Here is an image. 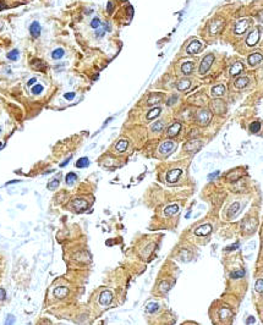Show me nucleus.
<instances>
[{"label": "nucleus", "mask_w": 263, "mask_h": 325, "mask_svg": "<svg viewBox=\"0 0 263 325\" xmlns=\"http://www.w3.org/2000/svg\"><path fill=\"white\" fill-rule=\"evenodd\" d=\"M214 62V55L213 54H208L203 58V60L201 61V65H200V73L201 75H204L208 72V70L211 68L212 64Z\"/></svg>", "instance_id": "f257e3e1"}, {"label": "nucleus", "mask_w": 263, "mask_h": 325, "mask_svg": "<svg viewBox=\"0 0 263 325\" xmlns=\"http://www.w3.org/2000/svg\"><path fill=\"white\" fill-rule=\"evenodd\" d=\"M71 207L75 209V211L82 213V211H84L87 208H88V202H87L86 199H82V198H76V199L72 201Z\"/></svg>", "instance_id": "f03ea898"}, {"label": "nucleus", "mask_w": 263, "mask_h": 325, "mask_svg": "<svg viewBox=\"0 0 263 325\" xmlns=\"http://www.w3.org/2000/svg\"><path fill=\"white\" fill-rule=\"evenodd\" d=\"M212 120V113L207 109H203V110H200L198 114H197V121L201 124V125H208Z\"/></svg>", "instance_id": "7ed1b4c3"}, {"label": "nucleus", "mask_w": 263, "mask_h": 325, "mask_svg": "<svg viewBox=\"0 0 263 325\" xmlns=\"http://www.w3.org/2000/svg\"><path fill=\"white\" fill-rule=\"evenodd\" d=\"M248 25H250V21H248L247 19L240 20V21H237V22H236V25H235V28H234V32H235L236 34H242V33H245V32L247 31V28H248Z\"/></svg>", "instance_id": "20e7f679"}, {"label": "nucleus", "mask_w": 263, "mask_h": 325, "mask_svg": "<svg viewBox=\"0 0 263 325\" xmlns=\"http://www.w3.org/2000/svg\"><path fill=\"white\" fill-rule=\"evenodd\" d=\"M259 36H261L259 30H258V28L253 30V31L248 34V37L246 38V44H247L248 47H253V45H256V44L258 43V40H259Z\"/></svg>", "instance_id": "39448f33"}, {"label": "nucleus", "mask_w": 263, "mask_h": 325, "mask_svg": "<svg viewBox=\"0 0 263 325\" xmlns=\"http://www.w3.org/2000/svg\"><path fill=\"white\" fill-rule=\"evenodd\" d=\"M201 147H202V142L201 141H198V139H191L187 143H185L184 149L186 152H197Z\"/></svg>", "instance_id": "423d86ee"}, {"label": "nucleus", "mask_w": 263, "mask_h": 325, "mask_svg": "<svg viewBox=\"0 0 263 325\" xmlns=\"http://www.w3.org/2000/svg\"><path fill=\"white\" fill-rule=\"evenodd\" d=\"M175 149V143L172 142V141H165V142H163L162 144H160V147H159V152L162 153V154H170L172 150Z\"/></svg>", "instance_id": "0eeeda50"}, {"label": "nucleus", "mask_w": 263, "mask_h": 325, "mask_svg": "<svg viewBox=\"0 0 263 325\" xmlns=\"http://www.w3.org/2000/svg\"><path fill=\"white\" fill-rule=\"evenodd\" d=\"M183 174V170L181 169H174V170H170L166 175V181L170 182V183H174L179 180V177L181 176Z\"/></svg>", "instance_id": "6e6552de"}, {"label": "nucleus", "mask_w": 263, "mask_h": 325, "mask_svg": "<svg viewBox=\"0 0 263 325\" xmlns=\"http://www.w3.org/2000/svg\"><path fill=\"white\" fill-rule=\"evenodd\" d=\"M201 50H202V43L198 42V40H194V42H191V43L187 45V48H186L187 54H197V53H200Z\"/></svg>", "instance_id": "1a4fd4ad"}, {"label": "nucleus", "mask_w": 263, "mask_h": 325, "mask_svg": "<svg viewBox=\"0 0 263 325\" xmlns=\"http://www.w3.org/2000/svg\"><path fill=\"white\" fill-rule=\"evenodd\" d=\"M112 299H113V292L109 291V290L103 291L101 293V296H99V303L102 306H108L112 302Z\"/></svg>", "instance_id": "9d476101"}, {"label": "nucleus", "mask_w": 263, "mask_h": 325, "mask_svg": "<svg viewBox=\"0 0 263 325\" xmlns=\"http://www.w3.org/2000/svg\"><path fill=\"white\" fill-rule=\"evenodd\" d=\"M224 25H225V22H224L223 20H214V21L211 23V26H209V32H211V34H217V33L224 27Z\"/></svg>", "instance_id": "9b49d317"}, {"label": "nucleus", "mask_w": 263, "mask_h": 325, "mask_svg": "<svg viewBox=\"0 0 263 325\" xmlns=\"http://www.w3.org/2000/svg\"><path fill=\"white\" fill-rule=\"evenodd\" d=\"M41 32H42V27L39 25L38 21H33L30 26V33L33 38H38L41 36Z\"/></svg>", "instance_id": "f8f14e48"}, {"label": "nucleus", "mask_w": 263, "mask_h": 325, "mask_svg": "<svg viewBox=\"0 0 263 325\" xmlns=\"http://www.w3.org/2000/svg\"><path fill=\"white\" fill-rule=\"evenodd\" d=\"M180 130H181V124L180 122H174L168 128V137H175V136H178L179 132H180Z\"/></svg>", "instance_id": "ddd939ff"}, {"label": "nucleus", "mask_w": 263, "mask_h": 325, "mask_svg": "<svg viewBox=\"0 0 263 325\" xmlns=\"http://www.w3.org/2000/svg\"><path fill=\"white\" fill-rule=\"evenodd\" d=\"M248 64H250V66H256V65H258L262 60H263V55L261 54V53H253V54H251L250 56H248Z\"/></svg>", "instance_id": "4468645a"}, {"label": "nucleus", "mask_w": 263, "mask_h": 325, "mask_svg": "<svg viewBox=\"0 0 263 325\" xmlns=\"http://www.w3.org/2000/svg\"><path fill=\"white\" fill-rule=\"evenodd\" d=\"M212 231V226L209 224H204V225H201L200 227H197L195 230V233L197 236H207L208 233H211Z\"/></svg>", "instance_id": "2eb2a0df"}, {"label": "nucleus", "mask_w": 263, "mask_h": 325, "mask_svg": "<svg viewBox=\"0 0 263 325\" xmlns=\"http://www.w3.org/2000/svg\"><path fill=\"white\" fill-rule=\"evenodd\" d=\"M212 107H213V110H214V113L215 114H223L224 111H225V103H223L222 100H214L213 103H212Z\"/></svg>", "instance_id": "dca6fc26"}, {"label": "nucleus", "mask_w": 263, "mask_h": 325, "mask_svg": "<svg viewBox=\"0 0 263 325\" xmlns=\"http://www.w3.org/2000/svg\"><path fill=\"white\" fill-rule=\"evenodd\" d=\"M31 64H32V67L37 71H44L47 68V64L41 59H33Z\"/></svg>", "instance_id": "f3484780"}, {"label": "nucleus", "mask_w": 263, "mask_h": 325, "mask_svg": "<svg viewBox=\"0 0 263 325\" xmlns=\"http://www.w3.org/2000/svg\"><path fill=\"white\" fill-rule=\"evenodd\" d=\"M225 91H226V88H225L224 85H218V86H214V87L212 88V94H213V97L219 98V97L224 96Z\"/></svg>", "instance_id": "a211bd4d"}, {"label": "nucleus", "mask_w": 263, "mask_h": 325, "mask_svg": "<svg viewBox=\"0 0 263 325\" xmlns=\"http://www.w3.org/2000/svg\"><path fill=\"white\" fill-rule=\"evenodd\" d=\"M67 295H69V288H66V287L59 286L54 290V296L56 298H65Z\"/></svg>", "instance_id": "6ab92c4d"}, {"label": "nucleus", "mask_w": 263, "mask_h": 325, "mask_svg": "<svg viewBox=\"0 0 263 325\" xmlns=\"http://www.w3.org/2000/svg\"><path fill=\"white\" fill-rule=\"evenodd\" d=\"M248 82H250L248 77H246V76H243V77H239V78L235 81V87L239 88V89H242V88H245V87L248 85Z\"/></svg>", "instance_id": "aec40b11"}, {"label": "nucleus", "mask_w": 263, "mask_h": 325, "mask_svg": "<svg viewBox=\"0 0 263 325\" xmlns=\"http://www.w3.org/2000/svg\"><path fill=\"white\" fill-rule=\"evenodd\" d=\"M194 68H195V64H194L192 61H186V62H184L183 66H181V71H183V73H185V75H190V73L194 71Z\"/></svg>", "instance_id": "412c9836"}, {"label": "nucleus", "mask_w": 263, "mask_h": 325, "mask_svg": "<svg viewBox=\"0 0 263 325\" xmlns=\"http://www.w3.org/2000/svg\"><path fill=\"white\" fill-rule=\"evenodd\" d=\"M242 68H243V64H242V62H240V61L235 62V64L231 66V68H230V76H236V75H239V73L242 71Z\"/></svg>", "instance_id": "4be33fe9"}, {"label": "nucleus", "mask_w": 263, "mask_h": 325, "mask_svg": "<svg viewBox=\"0 0 263 325\" xmlns=\"http://www.w3.org/2000/svg\"><path fill=\"white\" fill-rule=\"evenodd\" d=\"M190 87H191V81L187 79V78L180 79L179 83H178V89L179 91H187Z\"/></svg>", "instance_id": "5701e85b"}, {"label": "nucleus", "mask_w": 263, "mask_h": 325, "mask_svg": "<svg viewBox=\"0 0 263 325\" xmlns=\"http://www.w3.org/2000/svg\"><path fill=\"white\" fill-rule=\"evenodd\" d=\"M178 211H179V205L178 204H171V205H169V207H166L164 209V214L166 216H171L174 214H176Z\"/></svg>", "instance_id": "b1692460"}, {"label": "nucleus", "mask_w": 263, "mask_h": 325, "mask_svg": "<svg viewBox=\"0 0 263 325\" xmlns=\"http://www.w3.org/2000/svg\"><path fill=\"white\" fill-rule=\"evenodd\" d=\"M159 102H162V94H152L147 99V104L148 105H155Z\"/></svg>", "instance_id": "393cba45"}, {"label": "nucleus", "mask_w": 263, "mask_h": 325, "mask_svg": "<svg viewBox=\"0 0 263 325\" xmlns=\"http://www.w3.org/2000/svg\"><path fill=\"white\" fill-rule=\"evenodd\" d=\"M160 111H162V109H160L159 107L151 109V110L148 111V114H147V120H153V119L158 117V116H159V114H160Z\"/></svg>", "instance_id": "a878e982"}, {"label": "nucleus", "mask_w": 263, "mask_h": 325, "mask_svg": "<svg viewBox=\"0 0 263 325\" xmlns=\"http://www.w3.org/2000/svg\"><path fill=\"white\" fill-rule=\"evenodd\" d=\"M127 147H129V142H127L126 139H120V141L116 143L115 149H116L118 152L123 153V152H125V150L127 149Z\"/></svg>", "instance_id": "bb28decb"}, {"label": "nucleus", "mask_w": 263, "mask_h": 325, "mask_svg": "<svg viewBox=\"0 0 263 325\" xmlns=\"http://www.w3.org/2000/svg\"><path fill=\"white\" fill-rule=\"evenodd\" d=\"M239 210H240V204H239V203H234V204H231L230 208H229V210H228V218H233V216H235V215L239 213Z\"/></svg>", "instance_id": "cd10ccee"}, {"label": "nucleus", "mask_w": 263, "mask_h": 325, "mask_svg": "<svg viewBox=\"0 0 263 325\" xmlns=\"http://www.w3.org/2000/svg\"><path fill=\"white\" fill-rule=\"evenodd\" d=\"M90 165V159L87 156H83V158H80L77 161H76V166L80 168V169H83V168H87Z\"/></svg>", "instance_id": "c85d7f7f"}, {"label": "nucleus", "mask_w": 263, "mask_h": 325, "mask_svg": "<svg viewBox=\"0 0 263 325\" xmlns=\"http://www.w3.org/2000/svg\"><path fill=\"white\" fill-rule=\"evenodd\" d=\"M64 55H65V51H64V49H62V48H58V49H55V50L52 53V58H53V59H55V60H59V59H61Z\"/></svg>", "instance_id": "c756f323"}, {"label": "nucleus", "mask_w": 263, "mask_h": 325, "mask_svg": "<svg viewBox=\"0 0 263 325\" xmlns=\"http://www.w3.org/2000/svg\"><path fill=\"white\" fill-rule=\"evenodd\" d=\"M19 56H20V51H19L17 49H14V50L9 51L8 55H6V58H8L9 60H11V61H16V60H19Z\"/></svg>", "instance_id": "7c9ffc66"}, {"label": "nucleus", "mask_w": 263, "mask_h": 325, "mask_svg": "<svg viewBox=\"0 0 263 325\" xmlns=\"http://www.w3.org/2000/svg\"><path fill=\"white\" fill-rule=\"evenodd\" d=\"M76 180H77V175H76L75 173H69V174L66 175V177H65V181H66L67 185H72V183H75Z\"/></svg>", "instance_id": "2f4dec72"}, {"label": "nucleus", "mask_w": 263, "mask_h": 325, "mask_svg": "<svg viewBox=\"0 0 263 325\" xmlns=\"http://www.w3.org/2000/svg\"><path fill=\"white\" fill-rule=\"evenodd\" d=\"M219 315H220V318L222 319H229L230 316H231V310L229 309V308H222L220 310H219Z\"/></svg>", "instance_id": "473e14b6"}, {"label": "nucleus", "mask_w": 263, "mask_h": 325, "mask_svg": "<svg viewBox=\"0 0 263 325\" xmlns=\"http://www.w3.org/2000/svg\"><path fill=\"white\" fill-rule=\"evenodd\" d=\"M164 128V122L163 121H155L153 125H152V131L153 132H160Z\"/></svg>", "instance_id": "72a5a7b5"}, {"label": "nucleus", "mask_w": 263, "mask_h": 325, "mask_svg": "<svg viewBox=\"0 0 263 325\" xmlns=\"http://www.w3.org/2000/svg\"><path fill=\"white\" fill-rule=\"evenodd\" d=\"M259 130H261V122H259V121L251 122V125H250V131H251L252 133H257V132H259Z\"/></svg>", "instance_id": "f704fd0d"}, {"label": "nucleus", "mask_w": 263, "mask_h": 325, "mask_svg": "<svg viewBox=\"0 0 263 325\" xmlns=\"http://www.w3.org/2000/svg\"><path fill=\"white\" fill-rule=\"evenodd\" d=\"M158 308H159V304L155 303V302H151V303H148L147 307H146V309H147L148 313H154L155 310H158Z\"/></svg>", "instance_id": "c9c22d12"}, {"label": "nucleus", "mask_w": 263, "mask_h": 325, "mask_svg": "<svg viewBox=\"0 0 263 325\" xmlns=\"http://www.w3.org/2000/svg\"><path fill=\"white\" fill-rule=\"evenodd\" d=\"M180 257H181V259H183L184 262H187V260L191 259V253H190L187 250H183V251L180 252Z\"/></svg>", "instance_id": "e433bc0d"}, {"label": "nucleus", "mask_w": 263, "mask_h": 325, "mask_svg": "<svg viewBox=\"0 0 263 325\" xmlns=\"http://www.w3.org/2000/svg\"><path fill=\"white\" fill-rule=\"evenodd\" d=\"M254 288L258 293H263V279H259L256 281V285H254Z\"/></svg>", "instance_id": "4c0bfd02"}, {"label": "nucleus", "mask_w": 263, "mask_h": 325, "mask_svg": "<svg viewBox=\"0 0 263 325\" xmlns=\"http://www.w3.org/2000/svg\"><path fill=\"white\" fill-rule=\"evenodd\" d=\"M101 26H102V22H101V20H99L98 17H96V19H93V20L91 21V27H92V28L98 30V28H101Z\"/></svg>", "instance_id": "58836bf2"}, {"label": "nucleus", "mask_w": 263, "mask_h": 325, "mask_svg": "<svg viewBox=\"0 0 263 325\" xmlns=\"http://www.w3.org/2000/svg\"><path fill=\"white\" fill-rule=\"evenodd\" d=\"M169 288H170V285H169L168 281H162V282H160V285H159V290H160V292L165 293Z\"/></svg>", "instance_id": "ea45409f"}, {"label": "nucleus", "mask_w": 263, "mask_h": 325, "mask_svg": "<svg viewBox=\"0 0 263 325\" xmlns=\"http://www.w3.org/2000/svg\"><path fill=\"white\" fill-rule=\"evenodd\" d=\"M58 187H59V180L58 179H54L53 181H50L48 183V190H50V191H53V190H55Z\"/></svg>", "instance_id": "a19ab883"}, {"label": "nucleus", "mask_w": 263, "mask_h": 325, "mask_svg": "<svg viewBox=\"0 0 263 325\" xmlns=\"http://www.w3.org/2000/svg\"><path fill=\"white\" fill-rule=\"evenodd\" d=\"M43 92V86L42 85H36L32 87V94H41Z\"/></svg>", "instance_id": "79ce46f5"}, {"label": "nucleus", "mask_w": 263, "mask_h": 325, "mask_svg": "<svg viewBox=\"0 0 263 325\" xmlns=\"http://www.w3.org/2000/svg\"><path fill=\"white\" fill-rule=\"evenodd\" d=\"M242 276H245V271H243V270H237V271L231 273V278H233V279H240V278H242Z\"/></svg>", "instance_id": "37998d69"}, {"label": "nucleus", "mask_w": 263, "mask_h": 325, "mask_svg": "<svg viewBox=\"0 0 263 325\" xmlns=\"http://www.w3.org/2000/svg\"><path fill=\"white\" fill-rule=\"evenodd\" d=\"M14 323H15V316L12 314H9L6 316V320H5L4 325H14Z\"/></svg>", "instance_id": "c03bdc74"}, {"label": "nucleus", "mask_w": 263, "mask_h": 325, "mask_svg": "<svg viewBox=\"0 0 263 325\" xmlns=\"http://www.w3.org/2000/svg\"><path fill=\"white\" fill-rule=\"evenodd\" d=\"M176 100H178V97H176V96H171V98H169V99H168V102H166V105H168V107H170V105H172V104H174L175 102H176Z\"/></svg>", "instance_id": "a18cd8bd"}, {"label": "nucleus", "mask_w": 263, "mask_h": 325, "mask_svg": "<svg viewBox=\"0 0 263 325\" xmlns=\"http://www.w3.org/2000/svg\"><path fill=\"white\" fill-rule=\"evenodd\" d=\"M97 32H96V37L97 38H102L103 36H104V33H105V30H103V27L102 28H98V30H96Z\"/></svg>", "instance_id": "49530a36"}, {"label": "nucleus", "mask_w": 263, "mask_h": 325, "mask_svg": "<svg viewBox=\"0 0 263 325\" xmlns=\"http://www.w3.org/2000/svg\"><path fill=\"white\" fill-rule=\"evenodd\" d=\"M64 98H65L66 100H72V99L75 98V93H73V92H67V93L64 94Z\"/></svg>", "instance_id": "de8ad7c7"}, {"label": "nucleus", "mask_w": 263, "mask_h": 325, "mask_svg": "<svg viewBox=\"0 0 263 325\" xmlns=\"http://www.w3.org/2000/svg\"><path fill=\"white\" fill-rule=\"evenodd\" d=\"M107 11H108V14H112L114 11V3L108 2V4H107Z\"/></svg>", "instance_id": "09e8293b"}, {"label": "nucleus", "mask_w": 263, "mask_h": 325, "mask_svg": "<svg viewBox=\"0 0 263 325\" xmlns=\"http://www.w3.org/2000/svg\"><path fill=\"white\" fill-rule=\"evenodd\" d=\"M6 298V292L4 288H0V301H4Z\"/></svg>", "instance_id": "8fccbe9b"}, {"label": "nucleus", "mask_w": 263, "mask_h": 325, "mask_svg": "<svg viewBox=\"0 0 263 325\" xmlns=\"http://www.w3.org/2000/svg\"><path fill=\"white\" fill-rule=\"evenodd\" d=\"M5 9H8V5L3 2V0H0V11H2V10H5Z\"/></svg>", "instance_id": "3c124183"}, {"label": "nucleus", "mask_w": 263, "mask_h": 325, "mask_svg": "<svg viewBox=\"0 0 263 325\" xmlns=\"http://www.w3.org/2000/svg\"><path fill=\"white\" fill-rule=\"evenodd\" d=\"M239 247V243L236 242L235 245H231V246H229V247H226V251H231V250H236Z\"/></svg>", "instance_id": "603ef678"}, {"label": "nucleus", "mask_w": 263, "mask_h": 325, "mask_svg": "<svg viewBox=\"0 0 263 325\" xmlns=\"http://www.w3.org/2000/svg\"><path fill=\"white\" fill-rule=\"evenodd\" d=\"M253 323H254V318H253V316H248L247 320H246V324H247V325H251V324H253Z\"/></svg>", "instance_id": "864d4df0"}, {"label": "nucleus", "mask_w": 263, "mask_h": 325, "mask_svg": "<svg viewBox=\"0 0 263 325\" xmlns=\"http://www.w3.org/2000/svg\"><path fill=\"white\" fill-rule=\"evenodd\" d=\"M219 175V171H215V173H213V174H211V175H208V179L209 180H213L214 177H217Z\"/></svg>", "instance_id": "5fc2aeb1"}, {"label": "nucleus", "mask_w": 263, "mask_h": 325, "mask_svg": "<svg viewBox=\"0 0 263 325\" xmlns=\"http://www.w3.org/2000/svg\"><path fill=\"white\" fill-rule=\"evenodd\" d=\"M70 160H71V156H69L67 159H65V161H62V162H61V164H60V166H61V168H64V166H66V164H67V162H69Z\"/></svg>", "instance_id": "6e6d98bb"}, {"label": "nucleus", "mask_w": 263, "mask_h": 325, "mask_svg": "<svg viewBox=\"0 0 263 325\" xmlns=\"http://www.w3.org/2000/svg\"><path fill=\"white\" fill-rule=\"evenodd\" d=\"M36 81H37V78H34V77H33V78H31V79L28 81V86H32V85H34V83H36Z\"/></svg>", "instance_id": "4d7b16f0"}, {"label": "nucleus", "mask_w": 263, "mask_h": 325, "mask_svg": "<svg viewBox=\"0 0 263 325\" xmlns=\"http://www.w3.org/2000/svg\"><path fill=\"white\" fill-rule=\"evenodd\" d=\"M2 145H3V144H2V142H0V147H2Z\"/></svg>", "instance_id": "13d9d810"}, {"label": "nucleus", "mask_w": 263, "mask_h": 325, "mask_svg": "<svg viewBox=\"0 0 263 325\" xmlns=\"http://www.w3.org/2000/svg\"><path fill=\"white\" fill-rule=\"evenodd\" d=\"M123 2H127V0H123Z\"/></svg>", "instance_id": "bf43d9fd"}, {"label": "nucleus", "mask_w": 263, "mask_h": 325, "mask_svg": "<svg viewBox=\"0 0 263 325\" xmlns=\"http://www.w3.org/2000/svg\"><path fill=\"white\" fill-rule=\"evenodd\" d=\"M27 325H31V324H27Z\"/></svg>", "instance_id": "052dcab7"}, {"label": "nucleus", "mask_w": 263, "mask_h": 325, "mask_svg": "<svg viewBox=\"0 0 263 325\" xmlns=\"http://www.w3.org/2000/svg\"><path fill=\"white\" fill-rule=\"evenodd\" d=\"M0 131H2V128H0Z\"/></svg>", "instance_id": "680f3d73"}]
</instances>
